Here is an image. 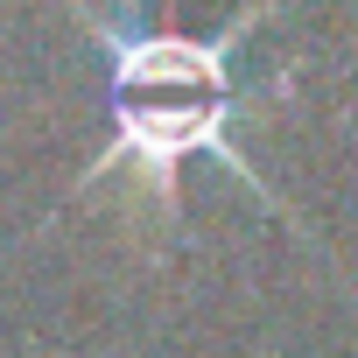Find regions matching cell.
Returning a JSON list of instances; mask_svg holds the SVG:
<instances>
[{
  "label": "cell",
  "mask_w": 358,
  "mask_h": 358,
  "mask_svg": "<svg viewBox=\"0 0 358 358\" xmlns=\"http://www.w3.org/2000/svg\"><path fill=\"white\" fill-rule=\"evenodd\" d=\"M85 8V0H78ZM92 15V8H85ZM99 43L113 50V113H120V148H141V162L155 176H169L183 155H218L225 169L246 176V162L225 148V113H232V85H225V64L218 50L204 43H141V36H120L92 15ZM106 148V155H120Z\"/></svg>",
  "instance_id": "obj_1"
}]
</instances>
